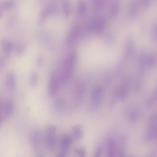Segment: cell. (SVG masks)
Wrapping results in <instances>:
<instances>
[{
    "label": "cell",
    "instance_id": "obj_1",
    "mask_svg": "<svg viewBox=\"0 0 157 157\" xmlns=\"http://www.w3.org/2000/svg\"><path fill=\"white\" fill-rule=\"evenodd\" d=\"M56 129L53 125H49L46 128L43 135L44 147L49 152H52L57 145Z\"/></svg>",
    "mask_w": 157,
    "mask_h": 157
},
{
    "label": "cell",
    "instance_id": "obj_2",
    "mask_svg": "<svg viewBox=\"0 0 157 157\" xmlns=\"http://www.w3.org/2000/svg\"><path fill=\"white\" fill-rule=\"evenodd\" d=\"M29 142L36 154L38 156H43L41 150L44 146L43 135L39 130L36 129L32 130L29 136Z\"/></svg>",
    "mask_w": 157,
    "mask_h": 157
},
{
    "label": "cell",
    "instance_id": "obj_3",
    "mask_svg": "<svg viewBox=\"0 0 157 157\" xmlns=\"http://www.w3.org/2000/svg\"><path fill=\"white\" fill-rule=\"evenodd\" d=\"M14 106L12 101L7 100L0 103V123L4 122L9 118L13 112Z\"/></svg>",
    "mask_w": 157,
    "mask_h": 157
},
{
    "label": "cell",
    "instance_id": "obj_4",
    "mask_svg": "<svg viewBox=\"0 0 157 157\" xmlns=\"http://www.w3.org/2000/svg\"><path fill=\"white\" fill-rule=\"evenodd\" d=\"M58 7V5L56 2L51 3L44 7L39 14L38 19V24L40 25L43 24L48 17L56 13Z\"/></svg>",
    "mask_w": 157,
    "mask_h": 157
},
{
    "label": "cell",
    "instance_id": "obj_5",
    "mask_svg": "<svg viewBox=\"0 0 157 157\" xmlns=\"http://www.w3.org/2000/svg\"><path fill=\"white\" fill-rule=\"evenodd\" d=\"M72 142V138L69 135H65L62 136L59 143L58 156H64L67 154Z\"/></svg>",
    "mask_w": 157,
    "mask_h": 157
},
{
    "label": "cell",
    "instance_id": "obj_6",
    "mask_svg": "<svg viewBox=\"0 0 157 157\" xmlns=\"http://www.w3.org/2000/svg\"><path fill=\"white\" fill-rule=\"evenodd\" d=\"M60 83L57 74L53 72L50 76L48 86V92L50 96H54L57 94Z\"/></svg>",
    "mask_w": 157,
    "mask_h": 157
},
{
    "label": "cell",
    "instance_id": "obj_7",
    "mask_svg": "<svg viewBox=\"0 0 157 157\" xmlns=\"http://www.w3.org/2000/svg\"><path fill=\"white\" fill-rule=\"evenodd\" d=\"M103 94L101 89L97 88L93 92L92 96L91 103L94 107H97L101 103L102 101Z\"/></svg>",
    "mask_w": 157,
    "mask_h": 157
},
{
    "label": "cell",
    "instance_id": "obj_8",
    "mask_svg": "<svg viewBox=\"0 0 157 157\" xmlns=\"http://www.w3.org/2000/svg\"><path fill=\"white\" fill-rule=\"evenodd\" d=\"M120 7V2L119 0H113L111 2L109 11V17L113 19L117 15Z\"/></svg>",
    "mask_w": 157,
    "mask_h": 157
},
{
    "label": "cell",
    "instance_id": "obj_9",
    "mask_svg": "<svg viewBox=\"0 0 157 157\" xmlns=\"http://www.w3.org/2000/svg\"><path fill=\"white\" fill-rule=\"evenodd\" d=\"M6 82L7 86L9 89L11 90L14 89L16 86V80L13 73H10L7 75Z\"/></svg>",
    "mask_w": 157,
    "mask_h": 157
},
{
    "label": "cell",
    "instance_id": "obj_10",
    "mask_svg": "<svg viewBox=\"0 0 157 157\" xmlns=\"http://www.w3.org/2000/svg\"><path fill=\"white\" fill-rule=\"evenodd\" d=\"M87 11V6L85 2L80 0L78 2L77 8V14L79 17L84 16Z\"/></svg>",
    "mask_w": 157,
    "mask_h": 157
},
{
    "label": "cell",
    "instance_id": "obj_11",
    "mask_svg": "<svg viewBox=\"0 0 157 157\" xmlns=\"http://www.w3.org/2000/svg\"><path fill=\"white\" fill-rule=\"evenodd\" d=\"M116 145L115 141L113 138H110L109 140L107 146V153L109 156H113L115 154Z\"/></svg>",
    "mask_w": 157,
    "mask_h": 157
},
{
    "label": "cell",
    "instance_id": "obj_12",
    "mask_svg": "<svg viewBox=\"0 0 157 157\" xmlns=\"http://www.w3.org/2000/svg\"><path fill=\"white\" fill-rule=\"evenodd\" d=\"M63 14L66 18L70 16L71 12V6L69 0H63L62 3Z\"/></svg>",
    "mask_w": 157,
    "mask_h": 157
},
{
    "label": "cell",
    "instance_id": "obj_13",
    "mask_svg": "<svg viewBox=\"0 0 157 157\" xmlns=\"http://www.w3.org/2000/svg\"><path fill=\"white\" fill-rule=\"evenodd\" d=\"M14 4L13 0H5L0 3V7L3 10H8L13 7Z\"/></svg>",
    "mask_w": 157,
    "mask_h": 157
},
{
    "label": "cell",
    "instance_id": "obj_14",
    "mask_svg": "<svg viewBox=\"0 0 157 157\" xmlns=\"http://www.w3.org/2000/svg\"><path fill=\"white\" fill-rule=\"evenodd\" d=\"M73 134L76 140L80 139L82 137L83 131L81 127L79 125L75 126L73 129Z\"/></svg>",
    "mask_w": 157,
    "mask_h": 157
},
{
    "label": "cell",
    "instance_id": "obj_15",
    "mask_svg": "<svg viewBox=\"0 0 157 157\" xmlns=\"http://www.w3.org/2000/svg\"><path fill=\"white\" fill-rule=\"evenodd\" d=\"M3 50L6 55L8 56L13 48V45L9 41H4L2 44Z\"/></svg>",
    "mask_w": 157,
    "mask_h": 157
},
{
    "label": "cell",
    "instance_id": "obj_16",
    "mask_svg": "<svg viewBox=\"0 0 157 157\" xmlns=\"http://www.w3.org/2000/svg\"><path fill=\"white\" fill-rule=\"evenodd\" d=\"M38 81V76L36 73L32 72L30 77V83L32 87H35Z\"/></svg>",
    "mask_w": 157,
    "mask_h": 157
},
{
    "label": "cell",
    "instance_id": "obj_17",
    "mask_svg": "<svg viewBox=\"0 0 157 157\" xmlns=\"http://www.w3.org/2000/svg\"><path fill=\"white\" fill-rule=\"evenodd\" d=\"M102 150V149L101 146H98L95 150V156H99L101 154Z\"/></svg>",
    "mask_w": 157,
    "mask_h": 157
},
{
    "label": "cell",
    "instance_id": "obj_18",
    "mask_svg": "<svg viewBox=\"0 0 157 157\" xmlns=\"http://www.w3.org/2000/svg\"><path fill=\"white\" fill-rule=\"evenodd\" d=\"M76 152L82 156H84L85 155V152L84 150L82 148H80L77 149L76 151Z\"/></svg>",
    "mask_w": 157,
    "mask_h": 157
},
{
    "label": "cell",
    "instance_id": "obj_19",
    "mask_svg": "<svg viewBox=\"0 0 157 157\" xmlns=\"http://www.w3.org/2000/svg\"><path fill=\"white\" fill-rule=\"evenodd\" d=\"M24 50V47L22 45H20L17 48V52L19 54H21L23 53Z\"/></svg>",
    "mask_w": 157,
    "mask_h": 157
},
{
    "label": "cell",
    "instance_id": "obj_20",
    "mask_svg": "<svg viewBox=\"0 0 157 157\" xmlns=\"http://www.w3.org/2000/svg\"><path fill=\"white\" fill-rule=\"evenodd\" d=\"M43 62V58L41 57H39L37 60L36 63L37 65L40 66L42 65Z\"/></svg>",
    "mask_w": 157,
    "mask_h": 157
}]
</instances>
